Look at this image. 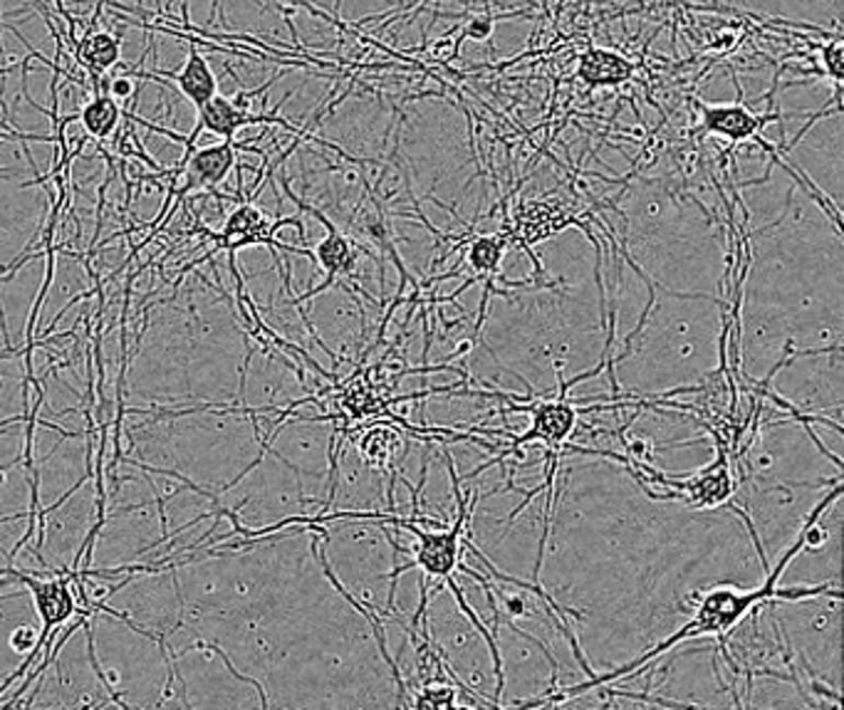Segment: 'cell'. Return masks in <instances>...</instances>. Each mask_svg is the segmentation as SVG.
I'll use <instances>...</instances> for the list:
<instances>
[{
    "mask_svg": "<svg viewBox=\"0 0 844 710\" xmlns=\"http://www.w3.org/2000/svg\"><path fill=\"white\" fill-rule=\"evenodd\" d=\"M824 58V74H830L832 82H842V37H834L830 45L822 47Z\"/></svg>",
    "mask_w": 844,
    "mask_h": 710,
    "instance_id": "obj_12",
    "label": "cell"
},
{
    "mask_svg": "<svg viewBox=\"0 0 844 710\" xmlns=\"http://www.w3.org/2000/svg\"><path fill=\"white\" fill-rule=\"evenodd\" d=\"M35 643H37V633H35V629H31V627L18 629V631L13 633V637H11V647H13L15 651H33Z\"/></svg>",
    "mask_w": 844,
    "mask_h": 710,
    "instance_id": "obj_13",
    "label": "cell"
},
{
    "mask_svg": "<svg viewBox=\"0 0 844 710\" xmlns=\"http://www.w3.org/2000/svg\"><path fill=\"white\" fill-rule=\"evenodd\" d=\"M580 78L592 84V88H606V84H622L632 78V62H627L622 55L612 50H602V47H592L580 58Z\"/></svg>",
    "mask_w": 844,
    "mask_h": 710,
    "instance_id": "obj_8",
    "label": "cell"
},
{
    "mask_svg": "<svg viewBox=\"0 0 844 710\" xmlns=\"http://www.w3.org/2000/svg\"><path fill=\"white\" fill-rule=\"evenodd\" d=\"M166 78H172L176 82L178 92H182L196 109L204 107L208 100L218 94L216 74L196 45H192V50H188V58L184 62V68L176 70V72H166Z\"/></svg>",
    "mask_w": 844,
    "mask_h": 710,
    "instance_id": "obj_7",
    "label": "cell"
},
{
    "mask_svg": "<svg viewBox=\"0 0 844 710\" xmlns=\"http://www.w3.org/2000/svg\"><path fill=\"white\" fill-rule=\"evenodd\" d=\"M235 166V147L233 141H223V144L204 147V149H186V156L182 166L176 168L178 176H184L186 182L178 188V198L186 196L188 191H208L216 194V186L231 174Z\"/></svg>",
    "mask_w": 844,
    "mask_h": 710,
    "instance_id": "obj_4",
    "label": "cell"
},
{
    "mask_svg": "<svg viewBox=\"0 0 844 710\" xmlns=\"http://www.w3.org/2000/svg\"><path fill=\"white\" fill-rule=\"evenodd\" d=\"M122 43L109 33H92L84 37L78 50V62L94 74L109 72L119 62Z\"/></svg>",
    "mask_w": 844,
    "mask_h": 710,
    "instance_id": "obj_10",
    "label": "cell"
},
{
    "mask_svg": "<svg viewBox=\"0 0 844 710\" xmlns=\"http://www.w3.org/2000/svg\"><path fill=\"white\" fill-rule=\"evenodd\" d=\"M840 496H842V482H837V488H834L832 493H828V498L820 500V503L812 508V513L808 515V520H805V525L798 533V537H795V543L787 547L785 555L781 557V562H777L773 570L765 572V582L761 586H755V590H736V586H730V584L710 586V590H706V594L698 596L696 612L691 614V619L684 624V627L673 631L671 637H667L663 641H659L657 647L644 651L639 659L632 661V664H624L616 671H612V674H602V676L592 674L590 680H585V684H580V686L565 688V690H559V694H555L553 690V694L543 696L540 700H525V703H518V706L520 708H537V706H545V703L547 706L565 703V700H573V698L582 696L592 688L614 684V680H622V678H632L644 664H649V661L663 656V653L671 651L673 647H679L681 641L698 639V637H716L720 641V653H724V659L728 661L730 671L738 674L736 661L730 659V653L726 649V639H728V633L748 617V614H755L758 607H763V604H773V602H802V600H814V596H822V594L837 596V600L842 596L840 586H828V584L795 586V590H781V586H777V582H781V577L785 574L787 567H790V562L805 550V547H808L814 523H818L824 510H828L832 503H837Z\"/></svg>",
    "mask_w": 844,
    "mask_h": 710,
    "instance_id": "obj_1",
    "label": "cell"
},
{
    "mask_svg": "<svg viewBox=\"0 0 844 710\" xmlns=\"http://www.w3.org/2000/svg\"><path fill=\"white\" fill-rule=\"evenodd\" d=\"M255 121H265V117H255L235 100L216 94L204 107H198V121L188 139L196 141L201 131H211L216 137H223V141H233L235 131L245 125H255Z\"/></svg>",
    "mask_w": 844,
    "mask_h": 710,
    "instance_id": "obj_6",
    "label": "cell"
},
{
    "mask_svg": "<svg viewBox=\"0 0 844 710\" xmlns=\"http://www.w3.org/2000/svg\"><path fill=\"white\" fill-rule=\"evenodd\" d=\"M696 107L701 112V131H704V135H718V137H726L728 141L755 139L758 144L765 147V151H771L775 159V149L763 139V127L775 117L771 115L755 117L751 109L743 107V104L696 102Z\"/></svg>",
    "mask_w": 844,
    "mask_h": 710,
    "instance_id": "obj_5",
    "label": "cell"
},
{
    "mask_svg": "<svg viewBox=\"0 0 844 710\" xmlns=\"http://www.w3.org/2000/svg\"><path fill=\"white\" fill-rule=\"evenodd\" d=\"M112 97L115 100H127L135 94V88H131V80L129 78H115L112 80Z\"/></svg>",
    "mask_w": 844,
    "mask_h": 710,
    "instance_id": "obj_14",
    "label": "cell"
},
{
    "mask_svg": "<svg viewBox=\"0 0 844 710\" xmlns=\"http://www.w3.org/2000/svg\"><path fill=\"white\" fill-rule=\"evenodd\" d=\"M716 439V461L710 466L701 468L694 476H663V473L654 470L647 463H637V468L629 466L632 476H647V480L659 482V486L667 488L669 500H681L696 510L704 508H720V505H730V498L736 493V480L733 473H730V461H728V443L720 439V435H714Z\"/></svg>",
    "mask_w": 844,
    "mask_h": 710,
    "instance_id": "obj_2",
    "label": "cell"
},
{
    "mask_svg": "<svg viewBox=\"0 0 844 710\" xmlns=\"http://www.w3.org/2000/svg\"><path fill=\"white\" fill-rule=\"evenodd\" d=\"M288 196L296 203H300L298 198L290 194V188H288ZM302 208H305V211H310L312 216H317V221L327 229L325 238H322L317 243V248L312 251V260H315L320 268L325 270V282H322V286H317L315 290L305 292V295H300L296 300V305H302V302H308V300H312L315 295H320V292H325L329 286H335L339 278H357L355 276V263H357L355 243L349 241L345 233H339L335 229V223H329V218H325L320 211H315V208H310V206H302Z\"/></svg>",
    "mask_w": 844,
    "mask_h": 710,
    "instance_id": "obj_3",
    "label": "cell"
},
{
    "mask_svg": "<svg viewBox=\"0 0 844 710\" xmlns=\"http://www.w3.org/2000/svg\"><path fill=\"white\" fill-rule=\"evenodd\" d=\"M78 119L82 121V127L90 137L107 139V137H112V131L119 127L122 107H119V102L112 97V94L97 92L88 104H84Z\"/></svg>",
    "mask_w": 844,
    "mask_h": 710,
    "instance_id": "obj_9",
    "label": "cell"
},
{
    "mask_svg": "<svg viewBox=\"0 0 844 710\" xmlns=\"http://www.w3.org/2000/svg\"><path fill=\"white\" fill-rule=\"evenodd\" d=\"M449 678L456 684L459 688L463 686L461 680L456 678V674H453L451 666L446 668V676H433L429 680H424V688L416 694L414 700H409V706L414 708H433V710H441V708H459V694L456 688H453L449 684Z\"/></svg>",
    "mask_w": 844,
    "mask_h": 710,
    "instance_id": "obj_11",
    "label": "cell"
}]
</instances>
